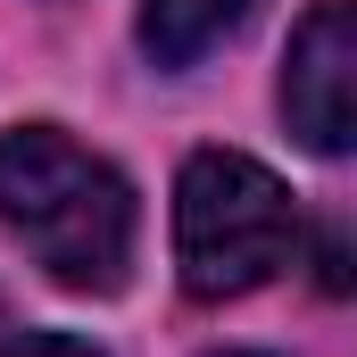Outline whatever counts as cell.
<instances>
[{
  "mask_svg": "<svg viewBox=\"0 0 357 357\" xmlns=\"http://www.w3.org/2000/svg\"><path fill=\"white\" fill-rule=\"evenodd\" d=\"M208 357H258V349H208Z\"/></svg>",
  "mask_w": 357,
  "mask_h": 357,
  "instance_id": "8992f818",
  "label": "cell"
},
{
  "mask_svg": "<svg viewBox=\"0 0 357 357\" xmlns=\"http://www.w3.org/2000/svg\"><path fill=\"white\" fill-rule=\"evenodd\" d=\"M291 191L241 150H191L175 183V266L191 299H241L291 266Z\"/></svg>",
  "mask_w": 357,
  "mask_h": 357,
  "instance_id": "7a4b0ae2",
  "label": "cell"
},
{
  "mask_svg": "<svg viewBox=\"0 0 357 357\" xmlns=\"http://www.w3.org/2000/svg\"><path fill=\"white\" fill-rule=\"evenodd\" d=\"M258 0H142V50L158 67H199L250 25Z\"/></svg>",
  "mask_w": 357,
  "mask_h": 357,
  "instance_id": "277c9868",
  "label": "cell"
},
{
  "mask_svg": "<svg viewBox=\"0 0 357 357\" xmlns=\"http://www.w3.org/2000/svg\"><path fill=\"white\" fill-rule=\"evenodd\" d=\"M0 225L33 250V266L67 291H125L133 266V183L59 125L0 133Z\"/></svg>",
  "mask_w": 357,
  "mask_h": 357,
  "instance_id": "6da1fadb",
  "label": "cell"
},
{
  "mask_svg": "<svg viewBox=\"0 0 357 357\" xmlns=\"http://www.w3.org/2000/svg\"><path fill=\"white\" fill-rule=\"evenodd\" d=\"M0 357H100L75 333H0Z\"/></svg>",
  "mask_w": 357,
  "mask_h": 357,
  "instance_id": "5b68a950",
  "label": "cell"
},
{
  "mask_svg": "<svg viewBox=\"0 0 357 357\" xmlns=\"http://www.w3.org/2000/svg\"><path fill=\"white\" fill-rule=\"evenodd\" d=\"M282 125L316 158H341L357 142V8L349 0H316L299 17L291 67H282Z\"/></svg>",
  "mask_w": 357,
  "mask_h": 357,
  "instance_id": "3957f363",
  "label": "cell"
},
{
  "mask_svg": "<svg viewBox=\"0 0 357 357\" xmlns=\"http://www.w3.org/2000/svg\"><path fill=\"white\" fill-rule=\"evenodd\" d=\"M0 333H8V299H0Z\"/></svg>",
  "mask_w": 357,
  "mask_h": 357,
  "instance_id": "52a82bcc",
  "label": "cell"
}]
</instances>
